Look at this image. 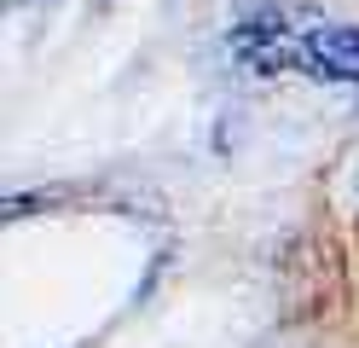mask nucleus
I'll list each match as a JSON object with an SVG mask.
<instances>
[{
    "instance_id": "obj_1",
    "label": "nucleus",
    "mask_w": 359,
    "mask_h": 348,
    "mask_svg": "<svg viewBox=\"0 0 359 348\" xmlns=\"http://www.w3.org/2000/svg\"><path fill=\"white\" fill-rule=\"evenodd\" d=\"M319 23V12L302 6V0H284L273 12H255L250 23H238L232 35V53L255 70V76H278V70H296V53H302V35Z\"/></svg>"
},
{
    "instance_id": "obj_2",
    "label": "nucleus",
    "mask_w": 359,
    "mask_h": 348,
    "mask_svg": "<svg viewBox=\"0 0 359 348\" xmlns=\"http://www.w3.org/2000/svg\"><path fill=\"white\" fill-rule=\"evenodd\" d=\"M296 70L313 82H359V30L353 23H330L319 18L313 30L302 35V53H296Z\"/></svg>"
}]
</instances>
